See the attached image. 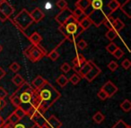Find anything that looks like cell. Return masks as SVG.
<instances>
[{
  "mask_svg": "<svg viewBox=\"0 0 131 128\" xmlns=\"http://www.w3.org/2000/svg\"><path fill=\"white\" fill-rule=\"evenodd\" d=\"M36 92L40 102L38 105L31 108H37L38 109L41 110L43 113H45L61 97L60 92L48 81L40 90H36Z\"/></svg>",
  "mask_w": 131,
  "mask_h": 128,
  "instance_id": "6da1fadb",
  "label": "cell"
},
{
  "mask_svg": "<svg viewBox=\"0 0 131 128\" xmlns=\"http://www.w3.org/2000/svg\"><path fill=\"white\" fill-rule=\"evenodd\" d=\"M34 90L31 85L24 82L22 85L18 87L16 90L10 96V101L15 108H22L26 105H29V109L31 108L32 104V97ZM29 111V110H28Z\"/></svg>",
  "mask_w": 131,
  "mask_h": 128,
  "instance_id": "7a4b0ae2",
  "label": "cell"
},
{
  "mask_svg": "<svg viewBox=\"0 0 131 128\" xmlns=\"http://www.w3.org/2000/svg\"><path fill=\"white\" fill-rule=\"evenodd\" d=\"M58 31L65 36V38L69 41H74L79 35H81L84 30L79 25V21L74 15L66 20L64 24L58 26Z\"/></svg>",
  "mask_w": 131,
  "mask_h": 128,
  "instance_id": "3957f363",
  "label": "cell"
},
{
  "mask_svg": "<svg viewBox=\"0 0 131 128\" xmlns=\"http://www.w3.org/2000/svg\"><path fill=\"white\" fill-rule=\"evenodd\" d=\"M24 55L29 58L31 62L35 63L42 59L45 56H47V52L40 45H31L24 51Z\"/></svg>",
  "mask_w": 131,
  "mask_h": 128,
  "instance_id": "277c9868",
  "label": "cell"
},
{
  "mask_svg": "<svg viewBox=\"0 0 131 128\" xmlns=\"http://www.w3.org/2000/svg\"><path fill=\"white\" fill-rule=\"evenodd\" d=\"M14 21L23 31L27 30L33 24V21L31 17V15H30V13L25 8H24L18 15H16Z\"/></svg>",
  "mask_w": 131,
  "mask_h": 128,
  "instance_id": "5b68a950",
  "label": "cell"
},
{
  "mask_svg": "<svg viewBox=\"0 0 131 128\" xmlns=\"http://www.w3.org/2000/svg\"><path fill=\"white\" fill-rule=\"evenodd\" d=\"M108 15H107L103 10L100 9V10H92L87 15V16L91 20L92 24H93L95 27L99 28L103 24L104 20H105Z\"/></svg>",
  "mask_w": 131,
  "mask_h": 128,
  "instance_id": "8992f818",
  "label": "cell"
},
{
  "mask_svg": "<svg viewBox=\"0 0 131 128\" xmlns=\"http://www.w3.org/2000/svg\"><path fill=\"white\" fill-rule=\"evenodd\" d=\"M25 117H27V112L22 108H15V110L7 117L6 122L10 123L12 124H15L17 123H19L23 118H24Z\"/></svg>",
  "mask_w": 131,
  "mask_h": 128,
  "instance_id": "52a82bcc",
  "label": "cell"
},
{
  "mask_svg": "<svg viewBox=\"0 0 131 128\" xmlns=\"http://www.w3.org/2000/svg\"><path fill=\"white\" fill-rule=\"evenodd\" d=\"M101 90H102V91L107 95L108 98H111L118 92V89L112 82L108 81L102 85V87L101 88Z\"/></svg>",
  "mask_w": 131,
  "mask_h": 128,
  "instance_id": "ba28073f",
  "label": "cell"
},
{
  "mask_svg": "<svg viewBox=\"0 0 131 128\" xmlns=\"http://www.w3.org/2000/svg\"><path fill=\"white\" fill-rule=\"evenodd\" d=\"M72 15H74L73 11H72L69 7H66L65 9L61 10V11L56 15L55 20H56V22H58L59 25H62V24H64V22H66V20L68 18H69L70 16H72Z\"/></svg>",
  "mask_w": 131,
  "mask_h": 128,
  "instance_id": "9c48e42d",
  "label": "cell"
},
{
  "mask_svg": "<svg viewBox=\"0 0 131 128\" xmlns=\"http://www.w3.org/2000/svg\"><path fill=\"white\" fill-rule=\"evenodd\" d=\"M101 73H102V70H101L100 67L97 65H95L93 62H92L91 69H90V71L87 73V74L84 76V79H85L88 83H92Z\"/></svg>",
  "mask_w": 131,
  "mask_h": 128,
  "instance_id": "30bf717a",
  "label": "cell"
},
{
  "mask_svg": "<svg viewBox=\"0 0 131 128\" xmlns=\"http://www.w3.org/2000/svg\"><path fill=\"white\" fill-rule=\"evenodd\" d=\"M0 10L7 18L11 17L15 13V8L7 2V0H0Z\"/></svg>",
  "mask_w": 131,
  "mask_h": 128,
  "instance_id": "8fae6325",
  "label": "cell"
},
{
  "mask_svg": "<svg viewBox=\"0 0 131 128\" xmlns=\"http://www.w3.org/2000/svg\"><path fill=\"white\" fill-rule=\"evenodd\" d=\"M30 15H31V19H32L33 22H35V24H39V22L45 17L44 13L38 7L34 8V9L31 11V13H30Z\"/></svg>",
  "mask_w": 131,
  "mask_h": 128,
  "instance_id": "7c38bea8",
  "label": "cell"
},
{
  "mask_svg": "<svg viewBox=\"0 0 131 128\" xmlns=\"http://www.w3.org/2000/svg\"><path fill=\"white\" fill-rule=\"evenodd\" d=\"M92 62H93L92 60H86L85 63L81 66V68L78 69L77 71H75L77 74H78L81 78H84V76H85L86 74H87V73L90 71L91 66H92Z\"/></svg>",
  "mask_w": 131,
  "mask_h": 128,
  "instance_id": "4fadbf2b",
  "label": "cell"
},
{
  "mask_svg": "<svg viewBox=\"0 0 131 128\" xmlns=\"http://www.w3.org/2000/svg\"><path fill=\"white\" fill-rule=\"evenodd\" d=\"M85 61H86L85 57H84L83 55H81V54L77 55V56L72 60V63H73V65H74L73 69L75 71H77L78 69L81 68V66H82L84 63H85Z\"/></svg>",
  "mask_w": 131,
  "mask_h": 128,
  "instance_id": "5bb4252c",
  "label": "cell"
},
{
  "mask_svg": "<svg viewBox=\"0 0 131 128\" xmlns=\"http://www.w3.org/2000/svg\"><path fill=\"white\" fill-rule=\"evenodd\" d=\"M47 80L44 79L42 76L40 75H38L35 79H33V81L31 82V87H32L33 90H38L43 86L44 84L46 83Z\"/></svg>",
  "mask_w": 131,
  "mask_h": 128,
  "instance_id": "9a60e30c",
  "label": "cell"
},
{
  "mask_svg": "<svg viewBox=\"0 0 131 128\" xmlns=\"http://www.w3.org/2000/svg\"><path fill=\"white\" fill-rule=\"evenodd\" d=\"M120 10L122 11V13H124L127 15L128 18L131 17V0H126V2H124V4L120 5L119 6Z\"/></svg>",
  "mask_w": 131,
  "mask_h": 128,
  "instance_id": "2e32d148",
  "label": "cell"
},
{
  "mask_svg": "<svg viewBox=\"0 0 131 128\" xmlns=\"http://www.w3.org/2000/svg\"><path fill=\"white\" fill-rule=\"evenodd\" d=\"M90 6H91V0H77L75 3V6L83 10L84 13L90 7Z\"/></svg>",
  "mask_w": 131,
  "mask_h": 128,
  "instance_id": "e0dca14e",
  "label": "cell"
},
{
  "mask_svg": "<svg viewBox=\"0 0 131 128\" xmlns=\"http://www.w3.org/2000/svg\"><path fill=\"white\" fill-rule=\"evenodd\" d=\"M29 40H30V41L31 42V45L37 46V45H40V43L41 42L42 37L40 36V33L35 31V32H33L32 34L29 37Z\"/></svg>",
  "mask_w": 131,
  "mask_h": 128,
  "instance_id": "ac0fdd59",
  "label": "cell"
},
{
  "mask_svg": "<svg viewBox=\"0 0 131 128\" xmlns=\"http://www.w3.org/2000/svg\"><path fill=\"white\" fill-rule=\"evenodd\" d=\"M79 25L81 26V28H82L83 30L84 31H86V30H88L90 27H91L92 25V22L91 20H90L89 17L86 15V16H84V18H82L80 21H79Z\"/></svg>",
  "mask_w": 131,
  "mask_h": 128,
  "instance_id": "d6986e66",
  "label": "cell"
},
{
  "mask_svg": "<svg viewBox=\"0 0 131 128\" xmlns=\"http://www.w3.org/2000/svg\"><path fill=\"white\" fill-rule=\"evenodd\" d=\"M125 27V24L120 20L119 18L114 19V22H113V25H112V29L114 30L116 32H119L120 31L124 29Z\"/></svg>",
  "mask_w": 131,
  "mask_h": 128,
  "instance_id": "ffe728a7",
  "label": "cell"
},
{
  "mask_svg": "<svg viewBox=\"0 0 131 128\" xmlns=\"http://www.w3.org/2000/svg\"><path fill=\"white\" fill-rule=\"evenodd\" d=\"M119 6H120V4H119V2H118V0H111V1H110V2L108 3V5H107V7L109 8L110 13H111V14L116 12L117 10L119 8Z\"/></svg>",
  "mask_w": 131,
  "mask_h": 128,
  "instance_id": "44dd1931",
  "label": "cell"
},
{
  "mask_svg": "<svg viewBox=\"0 0 131 128\" xmlns=\"http://www.w3.org/2000/svg\"><path fill=\"white\" fill-rule=\"evenodd\" d=\"M56 83H58L61 88H64V87L67 86V84L69 83V81H68V78H67V76H66L65 74H61V75H59L56 79Z\"/></svg>",
  "mask_w": 131,
  "mask_h": 128,
  "instance_id": "7402d4cb",
  "label": "cell"
},
{
  "mask_svg": "<svg viewBox=\"0 0 131 128\" xmlns=\"http://www.w3.org/2000/svg\"><path fill=\"white\" fill-rule=\"evenodd\" d=\"M93 120L95 124H102L105 120V115L102 113L101 111H98L93 115Z\"/></svg>",
  "mask_w": 131,
  "mask_h": 128,
  "instance_id": "603a6c76",
  "label": "cell"
},
{
  "mask_svg": "<svg viewBox=\"0 0 131 128\" xmlns=\"http://www.w3.org/2000/svg\"><path fill=\"white\" fill-rule=\"evenodd\" d=\"M12 82H13V83L15 85V86L19 87L20 85H22L23 83L25 82V80L24 79V77H23L21 74H16L13 78H12Z\"/></svg>",
  "mask_w": 131,
  "mask_h": 128,
  "instance_id": "cb8c5ba5",
  "label": "cell"
},
{
  "mask_svg": "<svg viewBox=\"0 0 131 128\" xmlns=\"http://www.w3.org/2000/svg\"><path fill=\"white\" fill-rule=\"evenodd\" d=\"M93 10H100L103 7L102 0H91V6Z\"/></svg>",
  "mask_w": 131,
  "mask_h": 128,
  "instance_id": "d4e9b609",
  "label": "cell"
},
{
  "mask_svg": "<svg viewBox=\"0 0 131 128\" xmlns=\"http://www.w3.org/2000/svg\"><path fill=\"white\" fill-rule=\"evenodd\" d=\"M120 108L123 110L124 112H129L131 110V102L129 99H125L123 102L120 104Z\"/></svg>",
  "mask_w": 131,
  "mask_h": 128,
  "instance_id": "484cf974",
  "label": "cell"
},
{
  "mask_svg": "<svg viewBox=\"0 0 131 128\" xmlns=\"http://www.w3.org/2000/svg\"><path fill=\"white\" fill-rule=\"evenodd\" d=\"M73 15L78 21H80L82 18H84V16H86L85 13H84L83 10H81L80 8H78V7H77L75 9V11H73Z\"/></svg>",
  "mask_w": 131,
  "mask_h": 128,
  "instance_id": "4316f807",
  "label": "cell"
},
{
  "mask_svg": "<svg viewBox=\"0 0 131 128\" xmlns=\"http://www.w3.org/2000/svg\"><path fill=\"white\" fill-rule=\"evenodd\" d=\"M117 36H118V32H116L113 29H110L105 34V37L110 40V41L114 40L115 39L117 38Z\"/></svg>",
  "mask_w": 131,
  "mask_h": 128,
  "instance_id": "83f0119b",
  "label": "cell"
},
{
  "mask_svg": "<svg viewBox=\"0 0 131 128\" xmlns=\"http://www.w3.org/2000/svg\"><path fill=\"white\" fill-rule=\"evenodd\" d=\"M113 22H114V18H113L111 15H108L105 20H104L103 24L105 25V27L107 28V29L110 30V29H112Z\"/></svg>",
  "mask_w": 131,
  "mask_h": 128,
  "instance_id": "f1b7e54d",
  "label": "cell"
},
{
  "mask_svg": "<svg viewBox=\"0 0 131 128\" xmlns=\"http://www.w3.org/2000/svg\"><path fill=\"white\" fill-rule=\"evenodd\" d=\"M81 79H82V78H81L80 76H79L78 74L75 73V74H72L71 77L68 79V81H69L73 85H77V84H78V83H79V82L81 81Z\"/></svg>",
  "mask_w": 131,
  "mask_h": 128,
  "instance_id": "f546056e",
  "label": "cell"
},
{
  "mask_svg": "<svg viewBox=\"0 0 131 128\" xmlns=\"http://www.w3.org/2000/svg\"><path fill=\"white\" fill-rule=\"evenodd\" d=\"M47 56L49 57V59L52 60V61H56L58 57H59V53L57 51V49H53L51 52H49V54H47Z\"/></svg>",
  "mask_w": 131,
  "mask_h": 128,
  "instance_id": "4dcf8cb0",
  "label": "cell"
},
{
  "mask_svg": "<svg viewBox=\"0 0 131 128\" xmlns=\"http://www.w3.org/2000/svg\"><path fill=\"white\" fill-rule=\"evenodd\" d=\"M111 128H131V126L126 124L123 120H118Z\"/></svg>",
  "mask_w": 131,
  "mask_h": 128,
  "instance_id": "1f68e13d",
  "label": "cell"
},
{
  "mask_svg": "<svg viewBox=\"0 0 131 128\" xmlns=\"http://www.w3.org/2000/svg\"><path fill=\"white\" fill-rule=\"evenodd\" d=\"M118 48V47L114 43V42H111L109 45L106 46V50H107L110 54H113V52H114V51L116 50Z\"/></svg>",
  "mask_w": 131,
  "mask_h": 128,
  "instance_id": "d6a6232c",
  "label": "cell"
},
{
  "mask_svg": "<svg viewBox=\"0 0 131 128\" xmlns=\"http://www.w3.org/2000/svg\"><path fill=\"white\" fill-rule=\"evenodd\" d=\"M56 6L58 9L63 10L65 9L66 7H68V2L66 0H58L56 3Z\"/></svg>",
  "mask_w": 131,
  "mask_h": 128,
  "instance_id": "836d02e7",
  "label": "cell"
},
{
  "mask_svg": "<svg viewBox=\"0 0 131 128\" xmlns=\"http://www.w3.org/2000/svg\"><path fill=\"white\" fill-rule=\"evenodd\" d=\"M61 71L64 73V74H68V73L70 72V70L72 69L71 65H69L68 63H63L61 65V67H60Z\"/></svg>",
  "mask_w": 131,
  "mask_h": 128,
  "instance_id": "e575fe53",
  "label": "cell"
},
{
  "mask_svg": "<svg viewBox=\"0 0 131 128\" xmlns=\"http://www.w3.org/2000/svg\"><path fill=\"white\" fill-rule=\"evenodd\" d=\"M87 46H88L87 42H86L85 40H80L77 43V49H80V50H84V49H85L86 48H87Z\"/></svg>",
  "mask_w": 131,
  "mask_h": 128,
  "instance_id": "d590c367",
  "label": "cell"
},
{
  "mask_svg": "<svg viewBox=\"0 0 131 128\" xmlns=\"http://www.w3.org/2000/svg\"><path fill=\"white\" fill-rule=\"evenodd\" d=\"M9 69H10V70H11L13 73L16 74V73L18 72V71L21 69V66H20V65H19L18 63H16V62H14V63H12L11 65H10Z\"/></svg>",
  "mask_w": 131,
  "mask_h": 128,
  "instance_id": "8d00e7d4",
  "label": "cell"
},
{
  "mask_svg": "<svg viewBox=\"0 0 131 128\" xmlns=\"http://www.w3.org/2000/svg\"><path fill=\"white\" fill-rule=\"evenodd\" d=\"M107 67L110 69V71H111V72H115V71H116L117 69L118 68V65L117 64V62L111 61L109 64H108Z\"/></svg>",
  "mask_w": 131,
  "mask_h": 128,
  "instance_id": "74e56055",
  "label": "cell"
},
{
  "mask_svg": "<svg viewBox=\"0 0 131 128\" xmlns=\"http://www.w3.org/2000/svg\"><path fill=\"white\" fill-rule=\"evenodd\" d=\"M113 56H115V57L117 58V59H120V58L122 57V56H124V51L122 50L121 49H119V48H118V49H116V50L113 52Z\"/></svg>",
  "mask_w": 131,
  "mask_h": 128,
  "instance_id": "f35d334b",
  "label": "cell"
},
{
  "mask_svg": "<svg viewBox=\"0 0 131 128\" xmlns=\"http://www.w3.org/2000/svg\"><path fill=\"white\" fill-rule=\"evenodd\" d=\"M121 66L123 67L125 70H128V69L130 68V66H131V62L129 61L127 58H126V59H124L123 61H122Z\"/></svg>",
  "mask_w": 131,
  "mask_h": 128,
  "instance_id": "ab89813d",
  "label": "cell"
},
{
  "mask_svg": "<svg viewBox=\"0 0 131 128\" xmlns=\"http://www.w3.org/2000/svg\"><path fill=\"white\" fill-rule=\"evenodd\" d=\"M97 96H98V98L99 99H101V100H106V99H108V97H107V95H106L105 93H104L103 91H102V90H100V91L98 92V93H97Z\"/></svg>",
  "mask_w": 131,
  "mask_h": 128,
  "instance_id": "60d3db41",
  "label": "cell"
},
{
  "mask_svg": "<svg viewBox=\"0 0 131 128\" xmlns=\"http://www.w3.org/2000/svg\"><path fill=\"white\" fill-rule=\"evenodd\" d=\"M7 95H8L7 91H6L3 87H0V99H5V98L7 97Z\"/></svg>",
  "mask_w": 131,
  "mask_h": 128,
  "instance_id": "b9f144b4",
  "label": "cell"
},
{
  "mask_svg": "<svg viewBox=\"0 0 131 128\" xmlns=\"http://www.w3.org/2000/svg\"><path fill=\"white\" fill-rule=\"evenodd\" d=\"M7 19H8L7 17H6V15H5L4 14L2 13V11L0 10V21H1L2 22H5L6 20H7Z\"/></svg>",
  "mask_w": 131,
  "mask_h": 128,
  "instance_id": "7bdbcfd3",
  "label": "cell"
},
{
  "mask_svg": "<svg viewBox=\"0 0 131 128\" xmlns=\"http://www.w3.org/2000/svg\"><path fill=\"white\" fill-rule=\"evenodd\" d=\"M13 128H26L25 124H22V123H17V124H14Z\"/></svg>",
  "mask_w": 131,
  "mask_h": 128,
  "instance_id": "ee69618b",
  "label": "cell"
},
{
  "mask_svg": "<svg viewBox=\"0 0 131 128\" xmlns=\"http://www.w3.org/2000/svg\"><path fill=\"white\" fill-rule=\"evenodd\" d=\"M6 106V102L4 99H0V110L3 109Z\"/></svg>",
  "mask_w": 131,
  "mask_h": 128,
  "instance_id": "f6af8a7d",
  "label": "cell"
},
{
  "mask_svg": "<svg viewBox=\"0 0 131 128\" xmlns=\"http://www.w3.org/2000/svg\"><path fill=\"white\" fill-rule=\"evenodd\" d=\"M6 72L4 70V69L2 68V67H0V80H2L3 78L6 76Z\"/></svg>",
  "mask_w": 131,
  "mask_h": 128,
  "instance_id": "bcb514c9",
  "label": "cell"
},
{
  "mask_svg": "<svg viewBox=\"0 0 131 128\" xmlns=\"http://www.w3.org/2000/svg\"><path fill=\"white\" fill-rule=\"evenodd\" d=\"M5 124V120L3 119V117H2V115H0V128L2 127L3 126V124Z\"/></svg>",
  "mask_w": 131,
  "mask_h": 128,
  "instance_id": "7dc6e473",
  "label": "cell"
},
{
  "mask_svg": "<svg viewBox=\"0 0 131 128\" xmlns=\"http://www.w3.org/2000/svg\"><path fill=\"white\" fill-rule=\"evenodd\" d=\"M2 51H3V47L1 45H0V53L2 52Z\"/></svg>",
  "mask_w": 131,
  "mask_h": 128,
  "instance_id": "c3c4849f",
  "label": "cell"
},
{
  "mask_svg": "<svg viewBox=\"0 0 131 128\" xmlns=\"http://www.w3.org/2000/svg\"><path fill=\"white\" fill-rule=\"evenodd\" d=\"M39 128H46V127H44V126H39Z\"/></svg>",
  "mask_w": 131,
  "mask_h": 128,
  "instance_id": "681fc988",
  "label": "cell"
}]
</instances>
